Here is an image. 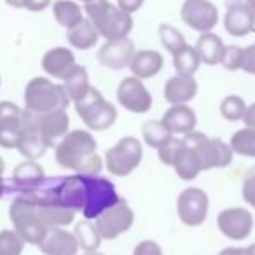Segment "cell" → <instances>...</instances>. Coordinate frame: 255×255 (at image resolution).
I'll list each match as a JSON object with an SVG mask.
<instances>
[{
  "label": "cell",
  "instance_id": "8992f818",
  "mask_svg": "<svg viewBox=\"0 0 255 255\" xmlns=\"http://www.w3.org/2000/svg\"><path fill=\"white\" fill-rule=\"evenodd\" d=\"M184 142L192 147L201 163V170H212V168H226L233 163V149L229 143L220 138H210L205 133L191 131L184 135Z\"/></svg>",
  "mask_w": 255,
  "mask_h": 255
},
{
  "label": "cell",
  "instance_id": "f35d334b",
  "mask_svg": "<svg viewBox=\"0 0 255 255\" xmlns=\"http://www.w3.org/2000/svg\"><path fill=\"white\" fill-rule=\"evenodd\" d=\"M241 196L255 210V166L245 173L243 184H241Z\"/></svg>",
  "mask_w": 255,
  "mask_h": 255
},
{
  "label": "cell",
  "instance_id": "3957f363",
  "mask_svg": "<svg viewBox=\"0 0 255 255\" xmlns=\"http://www.w3.org/2000/svg\"><path fill=\"white\" fill-rule=\"evenodd\" d=\"M9 219L14 226V231L28 245L39 247L40 241L49 231L37 213V205L32 192H23L12 199L11 206H9Z\"/></svg>",
  "mask_w": 255,
  "mask_h": 255
},
{
  "label": "cell",
  "instance_id": "836d02e7",
  "mask_svg": "<svg viewBox=\"0 0 255 255\" xmlns=\"http://www.w3.org/2000/svg\"><path fill=\"white\" fill-rule=\"evenodd\" d=\"M157 33H159L161 44L164 46V49H166L168 53H171V54H175L178 49H182V47L187 44L180 30H177L175 26H171V25H166V23L159 25Z\"/></svg>",
  "mask_w": 255,
  "mask_h": 255
},
{
  "label": "cell",
  "instance_id": "7dc6e473",
  "mask_svg": "<svg viewBox=\"0 0 255 255\" xmlns=\"http://www.w3.org/2000/svg\"><path fill=\"white\" fill-rule=\"evenodd\" d=\"M4 194H5V180H4V177L0 175V199H2Z\"/></svg>",
  "mask_w": 255,
  "mask_h": 255
},
{
  "label": "cell",
  "instance_id": "83f0119b",
  "mask_svg": "<svg viewBox=\"0 0 255 255\" xmlns=\"http://www.w3.org/2000/svg\"><path fill=\"white\" fill-rule=\"evenodd\" d=\"M63 88L67 91L70 102H79L86 93L89 91L91 84H89V75L82 65H75L70 70V74L63 79Z\"/></svg>",
  "mask_w": 255,
  "mask_h": 255
},
{
  "label": "cell",
  "instance_id": "816d5d0a",
  "mask_svg": "<svg viewBox=\"0 0 255 255\" xmlns=\"http://www.w3.org/2000/svg\"><path fill=\"white\" fill-rule=\"evenodd\" d=\"M84 255H105V254H100V252H86V254Z\"/></svg>",
  "mask_w": 255,
  "mask_h": 255
},
{
  "label": "cell",
  "instance_id": "f546056e",
  "mask_svg": "<svg viewBox=\"0 0 255 255\" xmlns=\"http://www.w3.org/2000/svg\"><path fill=\"white\" fill-rule=\"evenodd\" d=\"M74 234L77 238L79 248H82L84 252H95L98 250V247L102 245V236H100L98 229H96L93 220H81L75 224Z\"/></svg>",
  "mask_w": 255,
  "mask_h": 255
},
{
  "label": "cell",
  "instance_id": "4fadbf2b",
  "mask_svg": "<svg viewBox=\"0 0 255 255\" xmlns=\"http://www.w3.org/2000/svg\"><path fill=\"white\" fill-rule=\"evenodd\" d=\"M117 103L133 114H145L152 109V95L142 79L126 77L117 88Z\"/></svg>",
  "mask_w": 255,
  "mask_h": 255
},
{
  "label": "cell",
  "instance_id": "7402d4cb",
  "mask_svg": "<svg viewBox=\"0 0 255 255\" xmlns=\"http://www.w3.org/2000/svg\"><path fill=\"white\" fill-rule=\"evenodd\" d=\"M198 95V82L192 75L177 74L170 77L164 84V98L171 105L189 103Z\"/></svg>",
  "mask_w": 255,
  "mask_h": 255
},
{
  "label": "cell",
  "instance_id": "d4e9b609",
  "mask_svg": "<svg viewBox=\"0 0 255 255\" xmlns=\"http://www.w3.org/2000/svg\"><path fill=\"white\" fill-rule=\"evenodd\" d=\"M224 42L217 33L213 32H206L201 33L199 39L196 40V53L199 56V61L205 65H219L220 63V56H222L224 51Z\"/></svg>",
  "mask_w": 255,
  "mask_h": 255
},
{
  "label": "cell",
  "instance_id": "e0dca14e",
  "mask_svg": "<svg viewBox=\"0 0 255 255\" xmlns=\"http://www.w3.org/2000/svg\"><path fill=\"white\" fill-rule=\"evenodd\" d=\"M224 28L233 37H247L255 32V11L248 4L234 2L227 5Z\"/></svg>",
  "mask_w": 255,
  "mask_h": 255
},
{
  "label": "cell",
  "instance_id": "4316f807",
  "mask_svg": "<svg viewBox=\"0 0 255 255\" xmlns=\"http://www.w3.org/2000/svg\"><path fill=\"white\" fill-rule=\"evenodd\" d=\"M173 168L177 171V175L185 182H191L201 173V163H199L198 156H196L194 149L189 147L187 143L184 142V145L180 147L177 157H175Z\"/></svg>",
  "mask_w": 255,
  "mask_h": 255
},
{
  "label": "cell",
  "instance_id": "7c38bea8",
  "mask_svg": "<svg viewBox=\"0 0 255 255\" xmlns=\"http://www.w3.org/2000/svg\"><path fill=\"white\" fill-rule=\"evenodd\" d=\"M16 149L23 157L33 161L44 156L46 150L49 149L39 133V114L37 112H32L28 109L23 110V129L18 143H16Z\"/></svg>",
  "mask_w": 255,
  "mask_h": 255
},
{
  "label": "cell",
  "instance_id": "7a4b0ae2",
  "mask_svg": "<svg viewBox=\"0 0 255 255\" xmlns=\"http://www.w3.org/2000/svg\"><path fill=\"white\" fill-rule=\"evenodd\" d=\"M84 12L88 14L89 21L95 25L100 37L107 40L124 39L133 30L131 14L121 11L109 0H89L84 5Z\"/></svg>",
  "mask_w": 255,
  "mask_h": 255
},
{
  "label": "cell",
  "instance_id": "484cf974",
  "mask_svg": "<svg viewBox=\"0 0 255 255\" xmlns=\"http://www.w3.org/2000/svg\"><path fill=\"white\" fill-rule=\"evenodd\" d=\"M98 39H100V33L96 32L95 25L88 18H84L79 25H75L74 28H70L67 32L68 44L79 51H86L95 47L98 44Z\"/></svg>",
  "mask_w": 255,
  "mask_h": 255
},
{
  "label": "cell",
  "instance_id": "1f68e13d",
  "mask_svg": "<svg viewBox=\"0 0 255 255\" xmlns=\"http://www.w3.org/2000/svg\"><path fill=\"white\" fill-rule=\"evenodd\" d=\"M173 56V67L177 70V74H182V75H194L198 72L199 65V56L196 53L194 47H191L189 44H185L182 49H178Z\"/></svg>",
  "mask_w": 255,
  "mask_h": 255
},
{
  "label": "cell",
  "instance_id": "db71d44e",
  "mask_svg": "<svg viewBox=\"0 0 255 255\" xmlns=\"http://www.w3.org/2000/svg\"><path fill=\"white\" fill-rule=\"evenodd\" d=\"M0 84H2V81H0Z\"/></svg>",
  "mask_w": 255,
  "mask_h": 255
},
{
  "label": "cell",
  "instance_id": "5b68a950",
  "mask_svg": "<svg viewBox=\"0 0 255 255\" xmlns=\"http://www.w3.org/2000/svg\"><path fill=\"white\" fill-rule=\"evenodd\" d=\"M75 112L89 131H105L117 121V109L93 86L79 102H75Z\"/></svg>",
  "mask_w": 255,
  "mask_h": 255
},
{
  "label": "cell",
  "instance_id": "f907efd6",
  "mask_svg": "<svg viewBox=\"0 0 255 255\" xmlns=\"http://www.w3.org/2000/svg\"><path fill=\"white\" fill-rule=\"evenodd\" d=\"M247 4L250 5V7H252V9H254V11H255V0H247Z\"/></svg>",
  "mask_w": 255,
  "mask_h": 255
},
{
  "label": "cell",
  "instance_id": "277c9868",
  "mask_svg": "<svg viewBox=\"0 0 255 255\" xmlns=\"http://www.w3.org/2000/svg\"><path fill=\"white\" fill-rule=\"evenodd\" d=\"M70 98L63 84H54L47 77H35L25 88V109L46 114L56 109H67Z\"/></svg>",
  "mask_w": 255,
  "mask_h": 255
},
{
  "label": "cell",
  "instance_id": "ee69618b",
  "mask_svg": "<svg viewBox=\"0 0 255 255\" xmlns=\"http://www.w3.org/2000/svg\"><path fill=\"white\" fill-rule=\"evenodd\" d=\"M243 123L247 128H254L255 129V103L247 107V110L243 114Z\"/></svg>",
  "mask_w": 255,
  "mask_h": 255
},
{
  "label": "cell",
  "instance_id": "cb8c5ba5",
  "mask_svg": "<svg viewBox=\"0 0 255 255\" xmlns=\"http://www.w3.org/2000/svg\"><path fill=\"white\" fill-rule=\"evenodd\" d=\"M163 65H164V60L157 51L143 49V51H135V54H133L128 68L131 70L133 77L142 79L143 81V79H150L159 74Z\"/></svg>",
  "mask_w": 255,
  "mask_h": 255
},
{
  "label": "cell",
  "instance_id": "9a60e30c",
  "mask_svg": "<svg viewBox=\"0 0 255 255\" xmlns=\"http://www.w3.org/2000/svg\"><path fill=\"white\" fill-rule=\"evenodd\" d=\"M23 129V110L12 102H0V147L16 149Z\"/></svg>",
  "mask_w": 255,
  "mask_h": 255
},
{
  "label": "cell",
  "instance_id": "60d3db41",
  "mask_svg": "<svg viewBox=\"0 0 255 255\" xmlns=\"http://www.w3.org/2000/svg\"><path fill=\"white\" fill-rule=\"evenodd\" d=\"M241 70H245L247 74L255 75V42L243 49V65H241Z\"/></svg>",
  "mask_w": 255,
  "mask_h": 255
},
{
  "label": "cell",
  "instance_id": "b9f144b4",
  "mask_svg": "<svg viewBox=\"0 0 255 255\" xmlns=\"http://www.w3.org/2000/svg\"><path fill=\"white\" fill-rule=\"evenodd\" d=\"M143 2H145V0H117V7H119L121 11L128 12V14H133V12H136L142 7Z\"/></svg>",
  "mask_w": 255,
  "mask_h": 255
},
{
  "label": "cell",
  "instance_id": "4dcf8cb0",
  "mask_svg": "<svg viewBox=\"0 0 255 255\" xmlns=\"http://www.w3.org/2000/svg\"><path fill=\"white\" fill-rule=\"evenodd\" d=\"M142 136H143L145 145H149L157 150L159 147H163L173 135H171L170 129L163 124V121L149 119L142 124Z\"/></svg>",
  "mask_w": 255,
  "mask_h": 255
},
{
  "label": "cell",
  "instance_id": "74e56055",
  "mask_svg": "<svg viewBox=\"0 0 255 255\" xmlns=\"http://www.w3.org/2000/svg\"><path fill=\"white\" fill-rule=\"evenodd\" d=\"M182 145H184V138H175V136H171L163 147L157 149V159L163 164H166V166H173L175 157H177Z\"/></svg>",
  "mask_w": 255,
  "mask_h": 255
},
{
  "label": "cell",
  "instance_id": "44dd1931",
  "mask_svg": "<svg viewBox=\"0 0 255 255\" xmlns=\"http://www.w3.org/2000/svg\"><path fill=\"white\" fill-rule=\"evenodd\" d=\"M163 124L171 131V135H187V133L194 131L198 119L196 114L187 103H180V105H171L170 109L164 112Z\"/></svg>",
  "mask_w": 255,
  "mask_h": 255
},
{
  "label": "cell",
  "instance_id": "603a6c76",
  "mask_svg": "<svg viewBox=\"0 0 255 255\" xmlns=\"http://www.w3.org/2000/svg\"><path fill=\"white\" fill-rule=\"evenodd\" d=\"M44 180H46L44 168L33 159L23 161L12 171V182H14L16 189H19L21 192L35 191L44 184Z\"/></svg>",
  "mask_w": 255,
  "mask_h": 255
},
{
  "label": "cell",
  "instance_id": "52a82bcc",
  "mask_svg": "<svg viewBox=\"0 0 255 255\" xmlns=\"http://www.w3.org/2000/svg\"><path fill=\"white\" fill-rule=\"evenodd\" d=\"M143 147L135 136H124L105 152L107 171L114 177H126L142 163Z\"/></svg>",
  "mask_w": 255,
  "mask_h": 255
},
{
  "label": "cell",
  "instance_id": "2e32d148",
  "mask_svg": "<svg viewBox=\"0 0 255 255\" xmlns=\"http://www.w3.org/2000/svg\"><path fill=\"white\" fill-rule=\"evenodd\" d=\"M135 54V44L128 37L117 40H107L98 51V61L100 65L112 70H123L128 68Z\"/></svg>",
  "mask_w": 255,
  "mask_h": 255
},
{
  "label": "cell",
  "instance_id": "ffe728a7",
  "mask_svg": "<svg viewBox=\"0 0 255 255\" xmlns=\"http://www.w3.org/2000/svg\"><path fill=\"white\" fill-rule=\"evenodd\" d=\"M42 70L54 79L63 81L75 67V54L68 47H53L42 56Z\"/></svg>",
  "mask_w": 255,
  "mask_h": 255
},
{
  "label": "cell",
  "instance_id": "7bdbcfd3",
  "mask_svg": "<svg viewBox=\"0 0 255 255\" xmlns=\"http://www.w3.org/2000/svg\"><path fill=\"white\" fill-rule=\"evenodd\" d=\"M51 5V0H23V9L32 12H42Z\"/></svg>",
  "mask_w": 255,
  "mask_h": 255
},
{
  "label": "cell",
  "instance_id": "f1b7e54d",
  "mask_svg": "<svg viewBox=\"0 0 255 255\" xmlns=\"http://www.w3.org/2000/svg\"><path fill=\"white\" fill-rule=\"evenodd\" d=\"M53 14L58 25L65 26L67 30L74 28L84 19V12L75 0H56L53 4Z\"/></svg>",
  "mask_w": 255,
  "mask_h": 255
},
{
  "label": "cell",
  "instance_id": "d590c367",
  "mask_svg": "<svg viewBox=\"0 0 255 255\" xmlns=\"http://www.w3.org/2000/svg\"><path fill=\"white\" fill-rule=\"evenodd\" d=\"M245 110H247V103L238 95H229L220 102V114L224 119L231 121V123L243 119Z\"/></svg>",
  "mask_w": 255,
  "mask_h": 255
},
{
  "label": "cell",
  "instance_id": "d6986e66",
  "mask_svg": "<svg viewBox=\"0 0 255 255\" xmlns=\"http://www.w3.org/2000/svg\"><path fill=\"white\" fill-rule=\"evenodd\" d=\"M44 255H77L79 243L72 231L63 227H51L39 245Z\"/></svg>",
  "mask_w": 255,
  "mask_h": 255
},
{
  "label": "cell",
  "instance_id": "f5cc1de1",
  "mask_svg": "<svg viewBox=\"0 0 255 255\" xmlns=\"http://www.w3.org/2000/svg\"><path fill=\"white\" fill-rule=\"evenodd\" d=\"M81 2H84V4H86V2H89V0H81Z\"/></svg>",
  "mask_w": 255,
  "mask_h": 255
},
{
  "label": "cell",
  "instance_id": "ac0fdd59",
  "mask_svg": "<svg viewBox=\"0 0 255 255\" xmlns=\"http://www.w3.org/2000/svg\"><path fill=\"white\" fill-rule=\"evenodd\" d=\"M68 131H70V117L67 114V109L39 114V133L47 147H54Z\"/></svg>",
  "mask_w": 255,
  "mask_h": 255
},
{
  "label": "cell",
  "instance_id": "6da1fadb",
  "mask_svg": "<svg viewBox=\"0 0 255 255\" xmlns=\"http://www.w3.org/2000/svg\"><path fill=\"white\" fill-rule=\"evenodd\" d=\"M96 149L98 145L91 131L74 129L56 143L54 159L58 166L63 170H70L81 175H98L103 168V161Z\"/></svg>",
  "mask_w": 255,
  "mask_h": 255
},
{
  "label": "cell",
  "instance_id": "bcb514c9",
  "mask_svg": "<svg viewBox=\"0 0 255 255\" xmlns=\"http://www.w3.org/2000/svg\"><path fill=\"white\" fill-rule=\"evenodd\" d=\"M5 4L11 5L14 9H21L23 7V0H5Z\"/></svg>",
  "mask_w": 255,
  "mask_h": 255
},
{
  "label": "cell",
  "instance_id": "9c48e42d",
  "mask_svg": "<svg viewBox=\"0 0 255 255\" xmlns=\"http://www.w3.org/2000/svg\"><path fill=\"white\" fill-rule=\"evenodd\" d=\"M133 222H135V213L124 199H119L116 205L107 208L95 219V226L102 240H116L128 229H131Z\"/></svg>",
  "mask_w": 255,
  "mask_h": 255
},
{
  "label": "cell",
  "instance_id": "30bf717a",
  "mask_svg": "<svg viewBox=\"0 0 255 255\" xmlns=\"http://www.w3.org/2000/svg\"><path fill=\"white\" fill-rule=\"evenodd\" d=\"M210 199L203 189L199 187H187L180 192L177 199V212L182 224L189 227H198L208 217Z\"/></svg>",
  "mask_w": 255,
  "mask_h": 255
},
{
  "label": "cell",
  "instance_id": "8d00e7d4",
  "mask_svg": "<svg viewBox=\"0 0 255 255\" xmlns=\"http://www.w3.org/2000/svg\"><path fill=\"white\" fill-rule=\"evenodd\" d=\"M220 65L229 72L241 70V65H243V47L240 46L224 47L222 56H220Z\"/></svg>",
  "mask_w": 255,
  "mask_h": 255
},
{
  "label": "cell",
  "instance_id": "d6a6232c",
  "mask_svg": "<svg viewBox=\"0 0 255 255\" xmlns=\"http://www.w3.org/2000/svg\"><path fill=\"white\" fill-rule=\"evenodd\" d=\"M229 147L233 149L234 154H240V156L245 157H254L255 159V129L247 126L243 129H238L231 136Z\"/></svg>",
  "mask_w": 255,
  "mask_h": 255
},
{
  "label": "cell",
  "instance_id": "c3c4849f",
  "mask_svg": "<svg viewBox=\"0 0 255 255\" xmlns=\"http://www.w3.org/2000/svg\"><path fill=\"white\" fill-rule=\"evenodd\" d=\"M4 171H5V163H4V159L0 157V175H4Z\"/></svg>",
  "mask_w": 255,
  "mask_h": 255
},
{
  "label": "cell",
  "instance_id": "ab89813d",
  "mask_svg": "<svg viewBox=\"0 0 255 255\" xmlns=\"http://www.w3.org/2000/svg\"><path fill=\"white\" fill-rule=\"evenodd\" d=\"M133 255H163V250H161V247L156 241L145 240L136 245L135 250H133Z\"/></svg>",
  "mask_w": 255,
  "mask_h": 255
},
{
  "label": "cell",
  "instance_id": "ba28073f",
  "mask_svg": "<svg viewBox=\"0 0 255 255\" xmlns=\"http://www.w3.org/2000/svg\"><path fill=\"white\" fill-rule=\"evenodd\" d=\"M86 185H88V194H86L84 210L81 213L88 220H95L100 213L114 206L121 199L116 191V185L105 177L86 175Z\"/></svg>",
  "mask_w": 255,
  "mask_h": 255
},
{
  "label": "cell",
  "instance_id": "f6af8a7d",
  "mask_svg": "<svg viewBox=\"0 0 255 255\" xmlns=\"http://www.w3.org/2000/svg\"><path fill=\"white\" fill-rule=\"evenodd\" d=\"M219 255H250L248 247H227Z\"/></svg>",
  "mask_w": 255,
  "mask_h": 255
},
{
  "label": "cell",
  "instance_id": "5bb4252c",
  "mask_svg": "<svg viewBox=\"0 0 255 255\" xmlns=\"http://www.w3.org/2000/svg\"><path fill=\"white\" fill-rule=\"evenodd\" d=\"M220 233L233 241H243L254 229V215L245 208H226L217 217Z\"/></svg>",
  "mask_w": 255,
  "mask_h": 255
},
{
  "label": "cell",
  "instance_id": "681fc988",
  "mask_svg": "<svg viewBox=\"0 0 255 255\" xmlns=\"http://www.w3.org/2000/svg\"><path fill=\"white\" fill-rule=\"evenodd\" d=\"M248 252H250V255H255V243L248 247Z\"/></svg>",
  "mask_w": 255,
  "mask_h": 255
},
{
  "label": "cell",
  "instance_id": "e575fe53",
  "mask_svg": "<svg viewBox=\"0 0 255 255\" xmlns=\"http://www.w3.org/2000/svg\"><path fill=\"white\" fill-rule=\"evenodd\" d=\"M25 245V240L14 229L0 231V255H21Z\"/></svg>",
  "mask_w": 255,
  "mask_h": 255
},
{
  "label": "cell",
  "instance_id": "8fae6325",
  "mask_svg": "<svg viewBox=\"0 0 255 255\" xmlns=\"http://www.w3.org/2000/svg\"><path fill=\"white\" fill-rule=\"evenodd\" d=\"M182 21L199 33L212 32L219 23V11L210 0H185L180 9Z\"/></svg>",
  "mask_w": 255,
  "mask_h": 255
}]
</instances>
